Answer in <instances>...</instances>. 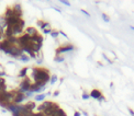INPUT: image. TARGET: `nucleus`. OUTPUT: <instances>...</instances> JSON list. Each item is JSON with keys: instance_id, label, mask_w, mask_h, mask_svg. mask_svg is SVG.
<instances>
[{"instance_id": "1", "label": "nucleus", "mask_w": 134, "mask_h": 116, "mask_svg": "<svg viewBox=\"0 0 134 116\" xmlns=\"http://www.w3.org/2000/svg\"><path fill=\"white\" fill-rule=\"evenodd\" d=\"M50 79H51V77L45 69H38L36 75H35V77H34V81H35V82L43 83L44 85L50 81Z\"/></svg>"}, {"instance_id": "2", "label": "nucleus", "mask_w": 134, "mask_h": 116, "mask_svg": "<svg viewBox=\"0 0 134 116\" xmlns=\"http://www.w3.org/2000/svg\"><path fill=\"white\" fill-rule=\"evenodd\" d=\"M30 88H31V82L28 78L23 79L21 83H20V89H19V93H23L25 94L26 92H29L30 91Z\"/></svg>"}, {"instance_id": "3", "label": "nucleus", "mask_w": 134, "mask_h": 116, "mask_svg": "<svg viewBox=\"0 0 134 116\" xmlns=\"http://www.w3.org/2000/svg\"><path fill=\"white\" fill-rule=\"evenodd\" d=\"M58 109H60V107H58V105L56 104V103L51 102V105L43 112V114H44V116H52V114Z\"/></svg>"}, {"instance_id": "4", "label": "nucleus", "mask_w": 134, "mask_h": 116, "mask_svg": "<svg viewBox=\"0 0 134 116\" xmlns=\"http://www.w3.org/2000/svg\"><path fill=\"white\" fill-rule=\"evenodd\" d=\"M72 50H74V46L73 45H64L56 50V54L58 56V55L63 54V53H68V52H72Z\"/></svg>"}, {"instance_id": "5", "label": "nucleus", "mask_w": 134, "mask_h": 116, "mask_svg": "<svg viewBox=\"0 0 134 116\" xmlns=\"http://www.w3.org/2000/svg\"><path fill=\"white\" fill-rule=\"evenodd\" d=\"M25 99H26L25 94H23V93H19V92H17V94H15V101H13V104L19 105L20 103H22Z\"/></svg>"}, {"instance_id": "6", "label": "nucleus", "mask_w": 134, "mask_h": 116, "mask_svg": "<svg viewBox=\"0 0 134 116\" xmlns=\"http://www.w3.org/2000/svg\"><path fill=\"white\" fill-rule=\"evenodd\" d=\"M11 46H12V45L9 43V41H8V40H5V41H2V42L0 43V50H2V52L5 53V52H7V50L9 49Z\"/></svg>"}, {"instance_id": "7", "label": "nucleus", "mask_w": 134, "mask_h": 116, "mask_svg": "<svg viewBox=\"0 0 134 116\" xmlns=\"http://www.w3.org/2000/svg\"><path fill=\"white\" fill-rule=\"evenodd\" d=\"M42 42H43V38H42L41 35H35L33 36V37H31V43L32 44H42Z\"/></svg>"}, {"instance_id": "8", "label": "nucleus", "mask_w": 134, "mask_h": 116, "mask_svg": "<svg viewBox=\"0 0 134 116\" xmlns=\"http://www.w3.org/2000/svg\"><path fill=\"white\" fill-rule=\"evenodd\" d=\"M25 34L26 35H29L30 37H33V36L37 35V32H36V30L34 27H28L25 31Z\"/></svg>"}, {"instance_id": "9", "label": "nucleus", "mask_w": 134, "mask_h": 116, "mask_svg": "<svg viewBox=\"0 0 134 116\" xmlns=\"http://www.w3.org/2000/svg\"><path fill=\"white\" fill-rule=\"evenodd\" d=\"M50 105H51V102H47V101H46V102H43L41 105H40V106L37 107L38 112H40V113H43V112L45 111V109H47V107L50 106Z\"/></svg>"}, {"instance_id": "10", "label": "nucleus", "mask_w": 134, "mask_h": 116, "mask_svg": "<svg viewBox=\"0 0 134 116\" xmlns=\"http://www.w3.org/2000/svg\"><path fill=\"white\" fill-rule=\"evenodd\" d=\"M101 96L102 95H101V92L99 90H92L90 93V97H93V99H96V100H99Z\"/></svg>"}, {"instance_id": "11", "label": "nucleus", "mask_w": 134, "mask_h": 116, "mask_svg": "<svg viewBox=\"0 0 134 116\" xmlns=\"http://www.w3.org/2000/svg\"><path fill=\"white\" fill-rule=\"evenodd\" d=\"M31 47H32V50H33L34 53H38L42 48V44H32L31 43Z\"/></svg>"}, {"instance_id": "12", "label": "nucleus", "mask_w": 134, "mask_h": 116, "mask_svg": "<svg viewBox=\"0 0 134 116\" xmlns=\"http://www.w3.org/2000/svg\"><path fill=\"white\" fill-rule=\"evenodd\" d=\"M24 106H25V109H26V111H28V112H33V109H35V103L30 102V103H28L26 105H24Z\"/></svg>"}, {"instance_id": "13", "label": "nucleus", "mask_w": 134, "mask_h": 116, "mask_svg": "<svg viewBox=\"0 0 134 116\" xmlns=\"http://www.w3.org/2000/svg\"><path fill=\"white\" fill-rule=\"evenodd\" d=\"M52 116H66V114H65V112L63 111V109H58L52 114Z\"/></svg>"}, {"instance_id": "14", "label": "nucleus", "mask_w": 134, "mask_h": 116, "mask_svg": "<svg viewBox=\"0 0 134 116\" xmlns=\"http://www.w3.org/2000/svg\"><path fill=\"white\" fill-rule=\"evenodd\" d=\"M37 25H40V27L42 28V30H45L46 27H50V24L47 23V22H42V21H38L37 22Z\"/></svg>"}, {"instance_id": "15", "label": "nucleus", "mask_w": 134, "mask_h": 116, "mask_svg": "<svg viewBox=\"0 0 134 116\" xmlns=\"http://www.w3.org/2000/svg\"><path fill=\"white\" fill-rule=\"evenodd\" d=\"M28 70H29L28 68L21 69V70H20V72H19V78H25V77H26V74H28Z\"/></svg>"}, {"instance_id": "16", "label": "nucleus", "mask_w": 134, "mask_h": 116, "mask_svg": "<svg viewBox=\"0 0 134 116\" xmlns=\"http://www.w3.org/2000/svg\"><path fill=\"white\" fill-rule=\"evenodd\" d=\"M19 59L21 60V61H23V62H28V61L30 60V57H29V56H26V55H24V54H23V55H22V56L19 58Z\"/></svg>"}, {"instance_id": "17", "label": "nucleus", "mask_w": 134, "mask_h": 116, "mask_svg": "<svg viewBox=\"0 0 134 116\" xmlns=\"http://www.w3.org/2000/svg\"><path fill=\"white\" fill-rule=\"evenodd\" d=\"M45 96H46V95L43 94V93H42V94H37L35 96V101H43V100L45 99Z\"/></svg>"}, {"instance_id": "18", "label": "nucleus", "mask_w": 134, "mask_h": 116, "mask_svg": "<svg viewBox=\"0 0 134 116\" xmlns=\"http://www.w3.org/2000/svg\"><path fill=\"white\" fill-rule=\"evenodd\" d=\"M56 81H57V77H56L55 75H53V76L51 77V79H50V84H54Z\"/></svg>"}, {"instance_id": "19", "label": "nucleus", "mask_w": 134, "mask_h": 116, "mask_svg": "<svg viewBox=\"0 0 134 116\" xmlns=\"http://www.w3.org/2000/svg\"><path fill=\"white\" fill-rule=\"evenodd\" d=\"M102 19H103V21L104 22H107L108 23L109 21H110V19H109V17L107 15V14H104V13H102Z\"/></svg>"}, {"instance_id": "20", "label": "nucleus", "mask_w": 134, "mask_h": 116, "mask_svg": "<svg viewBox=\"0 0 134 116\" xmlns=\"http://www.w3.org/2000/svg\"><path fill=\"white\" fill-rule=\"evenodd\" d=\"M55 61H56V62H62V61H64V57L56 56V57H55Z\"/></svg>"}, {"instance_id": "21", "label": "nucleus", "mask_w": 134, "mask_h": 116, "mask_svg": "<svg viewBox=\"0 0 134 116\" xmlns=\"http://www.w3.org/2000/svg\"><path fill=\"white\" fill-rule=\"evenodd\" d=\"M0 87H1V88L6 87V80L3 78H0Z\"/></svg>"}, {"instance_id": "22", "label": "nucleus", "mask_w": 134, "mask_h": 116, "mask_svg": "<svg viewBox=\"0 0 134 116\" xmlns=\"http://www.w3.org/2000/svg\"><path fill=\"white\" fill-rule=\"evenodd\" d=\"M58 34H60L58 32H52V33H51V36H52L53 38H56L58 36Z\"/></svg>"}, {"instance_id": "23", "label": "nucleus", "mask_w": 134, "mask_h": 116, "mask_svg": "<svg viewBox=\"0 0 134 116\" xmlns=\"http://www.w3.org/2000/svg\"><path fill=\"white\" fill-rule=\"evenodd\" d=\"M43 33L44 34H51V33H52V31H51L50 28H45V30L43 31Z\"/></svg>"}, {"instance_id": "24", "label": "nucleus", "mask_w": 134, "mask_h": 116, "mask_svg": "<svg viewBox=\"0 0 134 116\" xmlns=\"http://www.w3.org/2000/svg\"><path fill=\"white\" fill-rule=\"evenodd\" d=\"M89 97H90V95L86 94V93H84V94H82V99H84V100H88Z\"/></svg>"}, {"instance_id": "25", "label": "nucleus", "mask_w": 134, "mask_h": 116, "mask_svg": "<svg viewBox=\"0 0 134 116\" xmlns=\"http://www.w3.org/2000/svg\"><path fill=\"white\" fill-rule=\"evenodd\" d=\"M60 2H62L63 5H65V6H70V3L68 2V1H64V0H60Z\"/></svg>"}, {"instance_id": "26", "label": "nucleus", "mask_w": 134, "mask_h": 116, "mask_svg": "<svg viewBox=\"0 0 134 116\" xmlns=\"http://www.w3.org/2000/svg\"><path fill=\"white\" fill-rule=\"evenodd\" d=\"M32 94H33V92H31V91H29V92H26V93H25V96H26V97H30Z\"/></svg>"}, {"instance_id": "27", "label": "nucleus", "mask_w": 134, "mask_h": 116, "mask_svg": "<svg viewBox=\"0 0 134 116\" xmlns=\"http://www.w3.org/2000/svg\"><path fill=\"white\" fill-rule=\"evenodd\" d=\"M82 12L85 14V15H87V17H88V18H90V14H89L87 11H85V10H82Z\"/></svg>"}, {"instance_id": "28", "label": "nucleus", "mask_w": 134, "mask_h": 116, "mask_svg": "<svg viewBox=\"0 0 134 116\" xmlns=\"http://www.w3.org/2000/svg\"><path fill=\"white\" fill-rule=\"evenodd\" d=\"M6 76V72L5 71H0V78H3Z\"/></svg>"}, {"instance_id": "29", "label": "nucleus", "mask_w": 134, "mask_h": 116, "mask_svg": "<svg viewBox=\"0 0 134 116\" xmlns=\"http://www.w3.org/2000/svg\"><path fill=\"white\" fill-rule=\"evenodd\" d=\"M3 91H6V87H3V88H1V87H0V94H1Z\"/></svg>"}, {"instance_id": "30", "label": "nucleus", "mask_w": 134, "mask_h": 116, "mask_svg": "<svg viewBox=\"0 0 134 116\" xmlns=\"http://www.w3.org/2000/svg\"><path fill=\"white\" fill-rule=\"evenodd\" d=\"M58 33H60V34H62V35H63V36H64V37H67V35H66V34H65V33H64V32H63V31L58 32Z\"/></svg>"}, {"instance_id": "31", "label": "nucleus", "mask_w": 134, "mask_h": 116, "mask_svg": "<svg viewBox=\"0 0 134 116\" xmlns=\"http://www.w3.org/2000/svg\"><path fill=\"white\" fill-rule=\"evenodd\" d=\"M12 116H22V115L20 113H13V114H12Z\"/></svg>"}, {"instance_id": "32", "label": "nucleus", "mask_w": 134, "mask_h": 116, "mask_svg": "<svg viewBox=\"0 0 134 116\" xmlns=\"http://www.w3.org/2000/svg\"><path fill=\"white\" fill-rule=\"evenodd\" d=\"M129 112H130V114H131V115H132V116H134V112H133V111H132V109H129Z\"/></svg>"}, {"instance_id": "33", "label": "nucleus", "mask_w": 134, "mask_h": 116, "mask_svg": "<svg viewBox=\"0 0 134 116\" xmlns=\"http://www.w3.org/2000/svg\"><path fill=\"white\" fill-rule=\"evenodd\" d=\"M58 94H60V92H58V91H55V92H54V96H57Z\"/></svg>"}, {"instance_id": "34", "label": "nucleus", "mask_w": 134, "mask_h": 116, "mask_svg": "<svg viewBox=\"0 0 134 116\" xmlns=\"http://www.w3.org/2000/svg\"><path fill=\"white\" fill-rule=\"evenodd\" d=\"M74 116H80V113H79V112H76V113L74 114Z\"/></svg>"}, {"instance_id": "35", "label": "nucleus", "mask_w": 134, "mask_h": 116, "mask_svg": "<svg viewBox=\"0 0 134 116\" xmlns=\"http://www.w3.org/2000/svg\"><path fill=\"white\" fill-rule=\"evenodd\" d=\"M103 100H104V99H103V97H102V96H101V97H100V99H99V100H98V101H99V102H102Z\"/></svg>"}, {"instance_id": "36", "label": "nucleus", "mask_w": 134, "mask_h": 116, "mask_svg": "<svg viewBox=\"0 0 134 116\" xmlns=\"http://www.w3.org/2000/svg\"><path fill=\"white\" fill-rule=\"evenodd\" d=\"M130 28H131V30H133V31H134V26H130Z\"/></svg>"}]
</instances>
